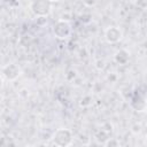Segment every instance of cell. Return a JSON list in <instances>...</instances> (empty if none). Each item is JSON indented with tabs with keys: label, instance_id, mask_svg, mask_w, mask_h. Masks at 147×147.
Segmentation results:
<instances>
[{
	"label": "cell",
	"instance_id": "30bf717a",
	"mask_svg": "<svg viewBox=\"0 0 147 147\" xmlns=\"http://www.w3.org/2000/svg\"><path fill=\"white\" fill-rule=\"evenodd\" d=\"M102 145H105L106 147H118L119 146V141L115 138H108Z\"/></svg>",
	"mask_w": 147,
	"mask_h": 147
},
{
	"label": "cell",
	"instance_id": "8992f818",
	"mask_svg": "<svg viewBox=\"0 0 147 147\" xmlns=\"http://www.w3.org/2000/svg\"><path fill=\"white\" fill-rule=\"evenodd\" d=\"M1 74L7 80H16L21 76V68L15 63H8L1 68Z\"/></svg>",
	"mask_w": 147,
	"mask_h": 147
},
{
	"label": "cell",
	"instance_id": "8fae6325",
	"mask_svg": "<svg viewBox=\"0 0 147 147\" xmlns=\"http://www.w3.org/2000/svg\"><path fill=\"white\" fill-rule=\"evenodd\" d=\"M131 132H132L133 134H139V133L141 132V125L138 124V123L133 124L132 127H131Z\"/></svg>",
	"mask_w": 147,
	"mask_h": 147
},
{
	"label": "cell",
	"instance_id": "7c38bea8",
	"mask_svg": "<svg viewBox=\"0 0 147 147\" xmlns=\"http://www.w3.org/2000/svg\"><path fill=\"white\" fill-rule=\"evenodd\" d=\"M105 67H106V62H105L103 60L99 59V60L95 61V68H96L98 70H102V69H105Z\"/></svg>",
	"mask_w": 147,
	"mask_h": 147
},
{
	"label": "cell",
	"instance_id": "ac0fdd59",
	"mask_svg": "<svg viewBox=\"0 0 147 147\" xmlns=\"http://www.w3.org/2000/svg\"><path fill=\"white\" fill-rule=\"evenodd\" d=\"M1 101H2V95L0 94V102H1Z\"/></svg>",
	"mask_w": 147,
	"mask_h": 147
},
{
	"label": "cell",
	"instance_id": "5b68a950",
	"mask_svg": "<svg viewBox=\"0 0 147 147\" xmlns=\"http://www.w3.org/2000/svg\"><path fill=\"white\" fill-rule=\"evenodd\" d=\"M123 38V32L118 26L111 25L105 30V39L108 44H117Z\"/></svg>",
	"mask_w": 147,
	"mask_h": 147
},
{
	"label": "cell",
	"instance_id": "5bb4252c",
	"mask_svg": "<svg viewBox=\"0 0 147 147\" xmlns=\"http://www.w3.org/2000/svg\"><path fill=\"white\" fill-rule=\"evenodd\" d=\"M91 101H92V98H91V96H84V98L82 99V101H80V106L86 107V106H88V105L91 103Z\"/></svg>",
	"mask_w": 147,
	"mask_h": 147
},
{
	"label": "cell",
	"instance_id": "6da1fadb",
	"mask_svg": "<svg viewBox=\"0 0 147 147\" xmlns=\"http://www.w3.org/2000/svg\"><path fill=\"white\" fill-rule=\"evenodd\" d=\"M52 141L55 146L59 147H67L72 144L74 140V134L71 130L65 129V127H60L57 129L53 134H52Z\"/></svg>",
	"mask_w": 147,
	"mask_h": 147
},
{
	"label": "cell",
	"instance_id": "7a4b0ae2",
	"mask_svg": "<svg viewBox=\"0 0 147 147\" xmlns=\"http://www.w3.org/2000/svg\"><path fill=\"white\" fill-rule=\"evenodd\" d=\"M53 2L51 0H32L30 3V10L37 17H46L51 14Z\"/></svg>",
	"mask_w": 147,
	"mask_h": 147
},
{
	"label": "cell",
	"instance_id": "4fadbf2b",
	"mask_svg": "<svg viewBox=\"0 0 147 147\" xmlns=\"http://www.w3.org/2000/svg\"><path fill=\"white\" fill-rule=\"evenodd\" d=\"M98 1H99V0H82V2H83L86 7H94V6H96Z\"/></svg>",
	"mask_w": 147,
	"mask_h": 147
},
{
	"label": "cell",
	"instance_id": "277c9868",
	"mask_svg": "<svg viewBox=\"0 0 147 147\" xmlns=\"http://www.w3.org/2000/svg\"><path fill=\"white\" fill-rule=\"evenodd\" d=\"M130 105L132 107V109H134L138 113H142L146 110L147 108V102H146V96H145V93L144 92H134L131 101H130Z\"/></svg>",
	"mask_w": 147,
	"mask_h": 147
},
{
	"label": "cell",
	"instance_id": "9c48e42d",
	"mask_svg": "<svg viewBox=\"0 0 147 147\" xmlns=\"http://www.w3.org/2000/svg\"><path fill=\"white\" fill-rule=\"evenodd\" d=\"M108 132H106L105 130H99L96 133H95V140L99 142V144H103L107 139H108Z\"/></svg>",
	"mask_w": 147,
	"mask_h": 147
},
{
	"label": "cell",
	"instance_id": "2e32d148",
	"mask_svg": "<svg viewBox=\"0 0 147 147\" xmlns=\"http://www.w3.org/2000/svg\"><path fill=\"white\" fill-rule=\"evenodd\" d=\"M2 85H3V80H2V78L0 77V87H2Z\"/></svg>",
	"mask_w": 147,
	"mask_h": 147
},
{
	"label": "cell",
	"instance_id": "9a60e30c",
	"mask_svg": "<svg viewBox=\"0 0 147 147\" xmlns=\"http://www.w3.org/2000/svg\"><path fill=\"white\" fill-rule=\"evenodd\" d=\"M136 3L141 9H145L147 7V0H136Z\"/></svg>",
	"mask_w": 147,
	"mask_h": 147
},
{
	"label": "cell",
	"instance_id": "e0dca14e",
	"mask_svg": "<svg viewBox=\"0 0 147 147\" xmlns=\"http://www.w3.org/2000/svg\"><path fill=\"white\" fill-rule=\"evenodd\" d=\"M52 2H59V1H61V0H51Z\"/></svg>",
	"mask_w": 147,
	"mask_h": 147
},
{
	"label": "cell",
	"instance_id": "52a82bcc",
	"mask_svg": "<svg viewBox=\"0 0 147 147\" xmlns=\"http://www.w3.org/2000/svg\"><path fill=\"white\" fill-rule=\"evenodd\" d=\"M114 60L118 63V64H126L130 60V53L126 49H119L115 53L114 55Z\"/></svg>",
	"mask_w": 147,
	"mask_h": 147
},
{
	"label": "cell",
	"instance_id": "ba28073f",
	"mask_svg": "<svg viewBox=\"0 0 147 147\" xmlns=\"http://www.w3.org/2000/svg\"><path fill=\"white\" fill-rule=\"evenodd\" d=\"M15 145H16V142L11 136L5 134V136L0 137V147H9V146H15Z\"/></svg>",
	"mask_w": 147,
	"mask_h": 147
},
{
	"label": "cell",
	"instance_id": "3957f363",
	"mask_svg": "<svg viewBox=\"0 0 147 147\" xmlns=\"http://www.w3.org/2000/svg\"><path fill=\"white\" fill-rule=\"evenodd\" d=\"M53 34L55 36V38L60 39V40H65L71 36V25L69 23V21H64V20H59L54 23L53 25Z\"/></svg>",
	"mask_w": 147,
	"mask_h": 147
}]
</instances>
